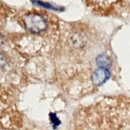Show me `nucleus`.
<instances>
[{
    "label": "nucleus",
    "mask_w": 130,
    "mask_h": 130,
    "mask_svg": "<svg viewBox=\"0 0 130 130\" xmlns=\"http://www.w3.org/2000/svg\"><path fill=\"white\" fill-rule=\"evenodd\" d=\"M53 117H52L51 116V120H52V122L53 123V124H54V126H58V125H59L60 124V123H61V122L59 121V119L57 118V117H56V116H55V114H53Z\"/></svg>",
    "instance_id": "5"
},
{
    "label": "nucleus",
    "mask_w": 130,
    "mask_h": 130,
    "mask_svg": "<svg viewBox=\"0 0 130 130\" xmlns=\"http://www.w3.org/2000/svg\"><path fill=\"white\" fill-rule=\"evenodd\" d=\"M24 22L26 28L32 33H40L47 28V22L42 15L31 13L25 17Z\"/></svg>",
    "instance_id": "1"
},
{
    "label": "nucleus",
    "mask_w": 130,
    "mask_h": 130,
    "mask_svg": "<svg viewBox=\"0 0 130 130\" xmlns=\"http://www.w3.org/2000/svg\"><path fill=\"white\" fill-rule=\"evenodd\" d=\"M109 71L106 68H100L92 74L91 79L92 83L96 86H100L104 83L110 77Z\"/></svg>",
    "instance_id": "2"
},
{
    "label": "nucleus",
    "mask_w": 130,
    "mask_h": 130,
    "mask_svg": "<svg viewBox=\"0 0 130 130\" xmlns=\"http://www.w3.org/2000/svg\"><path fill=\"white\" fill-rule=\"evenodd\" d=\"M37 2V3H38L39 5H41V6L47 8V9H53V10H57V9L54 8V7H53L52 5H51L50 4H49V3H42V2Z\"/></svg>",
    "instance_id": "4"
},
{
    "label": "nucleus",
    "mask_w": 130,
    "mask_h": 130,
    "mask_svg": "<svg viewBox=\"0 0 130 130\" xmlns=\"http://www.w3.org/2000/svg\"><path fill=\"white\" fill-rule=\"evenodd\" d=\"M96 61H97L98 64L100 67V68H105L107 65H109L111 64L109 60H108L105 56L99 55L97 57Z\"/></svg>",
    "instance_id": "3"
},
{
    "label": "nucleus",
    "mask_w": 130,
    "mask_h": 130,
    "mask_svg": "<svg viewBox=\"0 0 130 130\" xmlns=\"http://www.w3.org/2000/svg\"><path fill=\"white\" fill-rule=\"evenodd\" d=\"M5 63V61L3 59L2 54L0 53V66H3V65H4Z\"/></svg>",
    "instance_id": "6"
}]
</instances>
